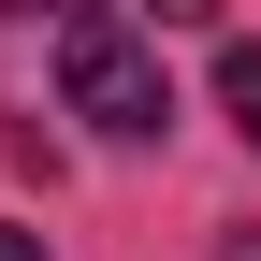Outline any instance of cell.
<instances>
[{"mask_svg": "<svg viewBox=\"0 0 261 261\" xmlns=\"http://www.w3.org/2000/svg\"><path fill=\"white\" fill-rule=\"evenodd\" d=\"M58 102H73L87 130H116V145H160V130H174L160 29L116 15V0H73V15H58Z\"/></svg>", "mask_w": 261, "mask_h": 261, "instance_id": "1", "label": "cell"}, {"mask_svg": "<svg viewBox=\"0 0 261 261\" xmlns=\"http://www.w3.org/2000/svg\"><path fill=\"white\" fill-rule=\"evenodd\" d=\"M218 102H232V130L261 145V44H247V29H232V44H218Z\"/></svg>", "mask_w": 261, "mask_h": 261, "instance_id": "2", "label": "cell"}, {"mask_svg": "<svg viewBox=\"0 0 261 261\" xmlns=\"http://www.w3.org/2000/svg\"><path fill=\"white\" fill-rule=\"evenodd\" d=\"M0 261H44V232H15V218H0Z\"/></svg>", "mask_w": 261, "mask_h": 261, "instance_id": "3", "label": "cell"}, {"mask_svg": "<svg viewBox=\"0 0 261 261\" xmlns=\"http://www.w3.org/2000/svg\"><path fill=\"white\" fill-rule=\"evenodd\" d=\"M218 261H261V232H232V247H218Z\"/></svg>", "mask_w": 261, "mask_h": 261, "instance_id": "4", "label": "cell"}]
</instances>
